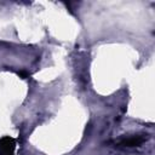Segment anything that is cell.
<instances>
[{
  "label": "cell",
  "mask_w": 155,
  "mask_h": 155,
  "mask_svg": "<svg viewBox=\"0 0 155 155\" xmlns=\"http://www.w3.org/2000/svg\"><path fill=\"white\" fill-rule=\"evenodd\" d=\"M16 142L11 137L0 138V155H15Z\"/></svg>",
  "instance_id": "cell-1"
},
{
  "label": "cell",
  "mask_w": 155,
  "mask_h": 155,
  "mask_svg": "<svg viewBox=\"0 0 155 155\" xmlns=\"http://www.w3.org/2000/svg\"><path fill=\"white\" fill-rule=\"evenodd\" d=\"M145 140H147V137H144V136H132V137H127V138H122V139L117 140L116 144L121 145V147L132 148V147H139Z\"/></svg>",
  "instance_id": "cell-2"
},
{
  "label": "cell",
  "mask_w": 155,
  "mask_h": 155,
  "mask_svg": "<svg viewBox=\"0 0 155 155\" xmlns=\"http://www.w3.org/2000/svg\"><path fill=\"white\" fill-rule=\"evenodd\" d=\"M18 75H21L23 79H25V78H28V74L25 73V71H18Z\"/></svg>",
  "instance_id": "cell-3"
}]
</instances>
